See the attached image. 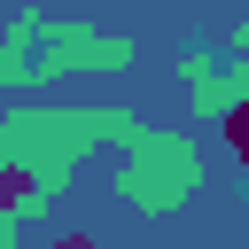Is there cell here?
<instances>
[{"label":"cell","instance_id":"cell-3","mask_svg":"<svg viewBox=\"0 0 249 249\" xmlns=\"http://www.w3.org/2000/svg\"><path fill=\"white\" fill-rule=\"evenodd\" d=\"M39 195H47V187H39V171H31V163H16V156H0V226H8L23 202H39Z\"/></svg>","mask_w":249,"mask_h":249},{"label":"cell","instance_id":"cell-1","mask_svg":"<svg viewBox=\"0 0 249 249\" xmlns=\"http://www.w3.org/2000/svg\"><path fill=\"white\" fill-rule=\"evenodd\" d=\"M140 156H148V171H117V195H132L140 210H171V202L195 187L187 140H140Z\"/></svg>","mask_w":249,"mask_h":249},{"label":"cell","instance_id":"cell-5","mask_svg":"<svg viewBox=\"0 0 249 249\" xmlns=\"http://www.w3.org/2000/svg\"><path fill=\"white\" fill-rule=\"evenodd\" d=\"M39 249H93V233H78V226H62V233H47Z\"/></svg>","mask_w":249,"mask_h":249},{"label":"cell","instance_id":"cell-4","mask_svg":"<svg viewBox=\"0 0 249 249\" xmlns=\"http://www.w3.org/2000/svg\"><path fill=\"white\" fill-rule=\"evenodd\" d=\"M226 140H233V156L249 163V93H241V101L226 109Z\"/></svg>","mask_w":249,"mask_h":249},{"label":"cell","instance_id":"cell-2","mask_svg":"<svg viewBox=\"0 0 249 249\" xmlns=\"http://www.w3.org/2000/svg\"><path fill=\"white\" fill-rule=\"evenodd\" d=\"M39 70H124L132 62V39H109V31H86V23H47L39 16Z\"/></svg>","mask_w":249,"mask_h":249}]
</instances>
